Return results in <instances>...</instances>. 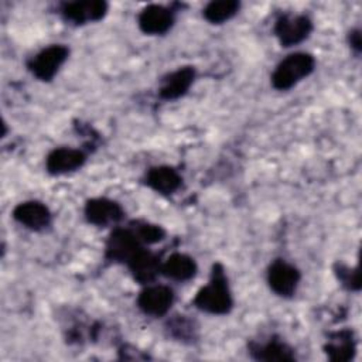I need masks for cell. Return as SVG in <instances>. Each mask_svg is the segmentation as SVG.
<instances>
[{
    "instance_id": "cell-1",
    "label": "cell",
    "mask_w": 362,
    "mask_h": 362,
    "mask_svg": "<svg viewBox=\"0 0 362 362\" xmlns=\"http://www.w3.org/2000/svg\"><path fill=\"white\" fill-rule=\"evenodd\" d=\"M192 304L199 311L212 315H226L232 311L233 297L222 263L212 264L209 280L197 291Z\"/></svg>"
},
{
    "instance_id": "cell-2",
    "label": "cell",
    "mask_w": 362,
    "mask_h": 362,
    "mask_svg": "<svg viewBox=\"0 0 362 362\" xmlns=\"http://www.w3.org/2000/svg\"><path fill=\"white\" fill-rule=\"evenodd\" d=\"M315 69V58L308 52H293L281 59L272 74V86L277 90H288L310 76Z\"/></svg>"
},
{
    "instance_id": "cell-3",
    "label": "cell",
    "mask_w": 362,
    "mask_h": 362,
    "mask_svg": "<svg viewBox=\"0 0 362 362\" xmlns=\"http://www.w3.org/2000/svg\"><path fill=\"white\" fill-rule=\"evenodd\" d=\"M68 57L69 48L65 44H51L28 58L25 66L37 79L49 82L58 74Z\"/></svg>"
},
{
    "instance_id": "cell-4",
    "label": "cell",
    "mask_w": 362,
    "mask_h": 362,
    "mask_svg": "<svg viewBox=\"0 0 362 362\" xmlns=\"http://www.w3.org/2000/svg\"><path fill=\"white\" fill-rule=\"evenodd\" d=\"M143 247L144 245L130 226H116L106 239L105 259L112 263L127 264L129 260Z\"/></svg>"
},
{
    "instance_id": "cell-5",
    "label": "cell",
    "mask_w": 362,
    "mask_h": 362,
    "mask_svg": "<svg viewBox=\"0 0 362 362\" xmlns=\"http://www.w3.org/2000/svg\"><path fill=\"white\" fill-rule=\"evenodd\" d=\"M273 31L280 45L288 48L301 44L310 37L313 21L305 14H281L277 17Z\"/></svg>"
},
{
    "instance_id": "cell-6",
    "label": "cell",
    "mask_w": 362,
    "mask_h": 362,
    "mask_svg": "<svg viewBox=\"0 0 362 362\" xmlns=\"http://www.w3.org/2000/svg\"><path fill=\"white\" fill-rule=\"evenodd\" d=\"M267 284L270 290L280 297H291L300 284V270L284 259H276L267 267Z\"/></svg>"
},
{
    "instance_id": "cell-7",
    "label": "cell",
    "mask_w": 362,
    "mask_h": 362,
    "mask_svg": "<svg viewBox=\"0 0 362 362\" xmlns=\"http://www.w3.org/2000/svg\"><path fill=\"white\" fill-rule=\"evenodd\" d=\"M175 300L173 288L164 284H146L137 296V307L151 317H163L173 307Z\"/></svg>"
},
{
    "instance_id": "cell-8",
    "label": "cell",
    "mask_w": 362,
    "mask_h": 362,
    "mask_svg": "<svg viewBox=\"0 0 362 362\" xmlns=\"http://www.w3.org/2000/svg\"><path fill=\"white\" fill-rule=\"evenodd\" d=\"M107 3L103 0H76L64 3L59 8L62 18L75 25L100 21L107 13Z\"/></svg>"
},
{
    "instance_id": "cell-9",
    "label": "cell",
    "mask_w": 362,
    "mask_h": 362,
    "mask_svg": "<svg viewBox=\"0 0 362 362\" xmlns=\"http://www.w3.org/2000/svg\"><path fill=\"white\" fill-rule=\"evenodd\" d=\"M83 214L90 225L100 228L116 225L124 218V209L117 201L102 197L88 199Z\"/></svg>"
},
{
    "instance_id": "cell-10",
    "label": "cell",
    "mask_w": 362,
    "mask_h": 362,
    "mask_svg": "<svg viewBox=\"0 0 362 362\" xmlns=\"http://www.w3.org/2000/svg\"><path fill=\"white\" fill-rule=\"evenodd\" d=\"M11 216L16 222L34 232H41L47 229L52 222V214L49 208L44 202L37 199L17 204L11 212Z\"/></svg>"
},
{
    "instance_id": "cell-11",
    "label": "cell",
    "mask_w": 362,
    "mask_h": 362,
    "mask_svg": "<svg viewBox=\"0 0 362 362\" xmlns=\"http://www.w3.org/2000/svg\"><path fill=\"white\" fill-rule=\"evenodd\" d=\"M175 21V14L171 8L161 4L146 6L137 17V24L141 33L147 35H163L171 30Z\"/></svg>"
},
{
    "instance_id": "cell-12",
    "label": "cell",
    "mask_w": 362,
    "mask_h": 362,
    "mask_svg": "<svg viewBox=\"0 0 362 362\" xmlns=\"http://www.w3.org/2000/svg\"><path fill=\"white\" fill-rule=\"evenodd\" d=\"M86 161V153L74 147L52 148L45 157V170L51 175H64L79 170Z\"/></svg>"
},
{
    "instance_id": "cell-13",
    "label": "cell",
    "mask_w": 362,
    "mask_h": 362,
    "mask_svg": "<svg viewBox=\"0 0 362 362\" xmlns=\"http://www.w3.org/2000/svg\"><path fill=\"white\" fill-rule=\"evenodd\" d=\"M195 81V68L184 65L161 78L158 96L163 100H177L182 98Z\"/></svg>"
},
{
    "instance_id": "cell-14",
    "label": "cell",
    "mask_w": 362,
    "mask_h": 362,
    "mask_svg": "<svg viewBox=\"0 0 362 362\" xmlns=\"http://www.w3.org/2000/svg\"><path fill=\"white\" fill-rule=\"evenodd\" d=\"M143 182L160 195H171L181 187L182 177L171 165H156L146 171Z\"/></svg>"
},
{
    "instance_id": "cell-15",
    "label": "cell",
    "mask_w": 362,
    "mask_h": 362,
    "mask_svg": "<svg viewBox=\"0 0 362 362\" xmlns=\"http://www.w3.org/2000/svg\"><path fill=\"white\" fill-rule=\"evenodd\" d=\"M161 260L154 252L143 247L127 263L133 279L140 284H148L161 274Z\"/></svg>"
},
{
    "instance_id": "cell-16",
    "label": "cell",
    "mask_w": 362,
    "mask_h": 362,
    "mask_svg": "<svg viewBox=\"0 0 362 362\" xmlns=\"http://www.w3.org/2000/svg\"><path fill=\"white\" fill-rule=\"evenodd\" d=\"M249 354L256 361L266 362H288L294 361V349L277 337H270L266 342L252 341L249 344Z\"/></svg>"
},
{
    "instance_id": "cell-17",
    "label": "cell",
    "mask_w": 362,
    "mask_h": 362,
    "mask_svg": "<svg viewBox=\"0 0 362 362\" xmlns=\"http://www.w3.org/2000/svg\"><path fill=\"white\" fill-rule=\"evenodd\" d=\"M324 352L329 361L348 362L352 361L356 354V342L354 332L348 328L331 332L324 344Z\"/></svg>"
},
{
    "instance_id": "cell-18",
    "label": "cell",
    "mask_w": 362,
    "mask_h": 362,
    "mask_svg": "<svg viewBox=\"0 0 362 362\" xmlns=\"http://www.w3.org/2000/svg\"><path fill=\"white\" fill-rule=\"evenodd\" d=\"M198 266L189 255L185 253H171L163 263H161V274L175 280V281H188L195 277Z\"/></svg>"
},
{
    "instance_id": "cell-19",
    "label": "cell",
    "mask_w": 362,
    "mask_h": 362,
    "mask_svg": "<svg viewBox=\"0 0 362 362\" xmlns=\"http://www.w3.org/2000/svg\"><path fill=\"white\" fill-rule=\"evenodd\" d=\"M239 8L240 3L236 0L209 1L202 10V16L211 24H222L236 16Z\"/></svg>"
},
{
    "instance_id": "cell-20",
    "label": "cell",
    "mask_w": 362,
    "mask_h": 362,
    "mask_svg": "<svg viewBox=\"0 0 362 362\" xmlns=\"http://www.w3.org/2000/svg\"><path fill=\"white\" fill-rule=\"evenodd\" d=\"M129 226L134 230L143 245H154L165 238V230L160 225L147 221H133Z\"/></svg>"
},
{
    "instance_id": "cell-21",
    "label": "cell",
    "mask_w": 362,
    "mask_h": 362,
    "mask_svg": "<svg viewBox=\"0 0 362 362\" xmlns=\"http://www.w3.org/2000/svg\"><path fill=\"white\" fill-rule=\"evenodd\" d=\"M167 329L171 337L182 342H191L195 338V327L192 321L187 320L184 315H177L167 324Z\"/></svg>"
},
{
    "instance_id": "cell-22",
    "label": "cell",
    "mask_w": 362,
    "mask_h": 362,
    "mask_svg": "<svg viewBox=\"0 0 362 362\" xmlns=\"http://www.w3.org/2000/svg\"><path fill=\"white\" fill-rule=\"evenodd\" d=\"M334 274L345 288L352 291H358L361 288V279L356 267H349L344 263L337 262L334 264Z\"/></svg>"
},
{
    "instance_id": "cell-23",
    "label": "cell",
    "mask_w": 362,
    "mask_h": 362,
    "mask_svg": "<svg viewBox=\"0 0 362 362\" xmlns=\"http://www.w3.org/2000/svg\"><path fill=\"white\" fill-rule=\"evenodd\" d=\"M348 42H349V47L356 52L359 54L361 49H362V40H361V30L359 28H354L348 33Z\"/></svg>"
}]
</instances>
